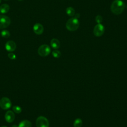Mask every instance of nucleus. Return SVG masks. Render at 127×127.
I'll list each match as a JSON object with an SVG mask.
<instances>
[{"mask_svg": "<svg viewBox=\"0 0 127 127\" xmlns=\"http://www.w3.org/2000/svg\"></svg>", "mask_w": 127, "mask_h": 127, "instance_id": "27", "label": "nucleus"}, {"mask_svg": "<svg viewBox=\"0 0 127 127\" xmlns=\"http://www.w3.org/2000/svg\"><path fill=\"white\" fill-rule=\"evenodd\" d=\"M11 102L7 97H2L0 100V107L3 110H7L11 106Z\"/></svg>", "mask_w": 127, "mask_h": 127, "instance_id": "5", "label": "nucleus"}, {"mask_svg": "<svg viewBox=\"0 0 127 127\" xmlns=\"http://www.w3.org/2000/svg\"><path fill=\"white\" fill-rule=\"evenodd\" d=\"M79 16H80V14H79V13H76L75 15V16H74V18H77V19H78L79 17Z\"/></svg>", "mask_w": 127, "mask_h": 127, "instance_id": "21", "label": "nucleus"}, {"mask_svg": "<svg viewBox=\"0 0 127 127\" xmlns=\"http://www.w3.org/2000/svg\"><path fill=\"white\" fill-rule=\"evenodd\" d=\"M33 31L37 35H40L44 31V27L40 23H36L33 26Z\"/></svg>", "mask_w": 127, "mask_h": 127, "instance_id": "10", "label": "nucleus"}, {"mask_svg": "<svg viewBox=\"0 0 127 127\" xmlns=\"http://www.w3.org/2000/svg\"><path fill=\"white\" fill-rule=\"evenodd\" d=\"M51 52V48L46 44L40 46L38 50V54L41 57H46L48 56Z\"/></svg>", "mask_w": 127, "mask_h": 127, "instance_id": "3", "label": "nucleus"}, {"mask_svg": "<svg viewBox=\"0 0 127 127\" xmlns=\"http://www.w3.org/2000/svg\"><path fill=\"white\" fill-rule=\"evenodd\" d=\"M1 35L2 36V37H3L4 38H8L10 36V33L8 31L4 30L1 31Z\"/></svg>", "mask_w": 127, "mask_h": 127, "instance_id": "17", "label": "nucleus"}, {"mask_svg": "<svg viewBox=\"0 0 127 127\" xmlns=\"http://www.w3.org/2000/svg\"><path fill=\"white\" fill-rule=\"evenodd\" d=\"M5 120L9 123H12L15 119V114L12 111H8L5 114Z\"/></svg>", "mask_w": 127, "mask_h": 127, "instance_id": "9", "label": "nucleus"}, {"mask_svg": "<svg viewBox=\"0 0 127 127\" xmlns=\"http://www.w3.org/2000/svg\"><path fill=\"white\" fill-rule=\"evenodd\" d=\"M0 1H1V0H0Z\"/></svg>", "mask_w": 127, "mask_h": 127, "instance_id": "25", "label": "nucleus"}, {"mask_svg": "<svg viewBox=\"0 0 127 127\" xmlns=\"http://www.w3.org/2000/svg\"><path fill=\"white\" fill-rule=\"evenodd\" d=\"M51 46L55 49H58L60 47V42L56 38H53L51 41Z\"/></svg>", "mask_w": 127, "mask_h": 127, "instance_id": "11", "label": "nucleus"}, {"mask_svg": "<svg viewBox=\"0 0 127 127\" xmlns=\"http://www.w3.org/2000/svg\"><path fill=\"white\" fill-rule=\"evenodd\" d=\"M12 109H13V111L15 113H17V114L20 113L21 112V111H22V109H21V107L18 106H16V105L13 106Z\"/></svg>", "mask_w": 127, "mask_h": 127, "instance_id": "18", "label": "nucleus"}, {"mask_svg": "<svg viewBox=\"0 0 127 127\" xmlns=\"http://www.w3.org/2000/svg\"><path fill=\"white\" fill-rule=\"evenodd\" d=\"M105 31L104 26L101 23H98L95 25L93 29V33L96 37H100L103 35Z\"/></svg>", "mask_w": 127, "mask_h": 127, "instance_id": "6", "label": "nucleus"}, {"mask_svg": "<svg viewBox=\"0 0 127 127\" xmlns=\"http://www.w3.org/2000/svg\"><path fill=\"white\" fill-rule=\"evenodd\" d=\"M11 127H18V126H17L16 125H13Z\"/></svg>", "mask_w": 127, "mask_h": 127, "instance_id": "22", "label": "nucleus"}, {"mask_svg": "<svg viewBox=\"0 0 127 127\" xmlns=\"http://www.w3.org/2000/svg\"></svg>", "mask_w": 127, "mask_h": 127, "instance_id": "26", "label": "nucleus"}, {"mask_svg": "<svg viewBox=\"0 0 127 127\" xmlns=\"http://www.w3.org/2000/svg\"><path fill=\"white\" fill-rule=\"evenodd\" d=\"M19 0V1H21V0Z\"/></svg>", "mask_w": 127, "mask_h": 127, "instance_id": "24", "label": "nucleus"}, {"mask_svg": "<svg viewBox=\"0 0 127 127\" xmlns=\"http://www.w3.org/2000/svg\"><path fill=\"white\" fill-rule=\"evenodd\" d=\"M1 127H6V126H1Z\"/></svg>", "mask_w": 127, "mask_h": 127, "instance_id": "23", "label": "nucleus"}, {"mask_svg": "<svg viewBox=\"0 0 127 127\" xmlns=\"http://www.w3.org/2000/svg\"><path fill=\"white\" fill-rule=\"evenodd\" d=\"M82 125V121L80 118L76 119L73 122L74 127H81Z\"/></svg>", "mask_w": 127, "mask_h": 127, "instance_id": "15", "label": "nucleus"}, {"mask_svg": "<svg viewBox=\"0 0 127 127\" xmlns=\"http://www.w3.org/2000/svg\"><path fill=\"white\" fill-rule=\"evenodd\" d=\"M37 127H49V122L48 120L45 117H38L36 121Z\"/></svg>", "mask_w": 127, "mask_h": 127, "instance_id": "4", "label": "nucleus"}, {"mask_svg": "<svg viewBox=\"0 0 127 127\" xmlns=\"http://www.w3.org/2000/svg\"><path fill=\"white\" fill-rule=\"evenodd\" d=\"M9 10V6L7 4H2L0 6V12L1 13H6Z\"/></svg>", "mask_w": 127, "mask_h": 127, "instance_id": "13", "label": "nucleus"}, {"mask_svg": "<svg viewBox=\"0 0 127 127\" xmlns=\"http://www.w3.org/2000/svg\"><path fill=\"white\" fill-rule=\"evenodd\" d=\"M95 20H96V21L98 23H101V22L102 21L103 18H102V17L100 15H98L96 16V17L95 18Z\"/></svg>", "mask_w": 127, "mask_h": 127, "instance_id": "19", "label": "nucleus"}, {"mask_svg": "<svg viewBox=\"0 0 127 127\" xmlns=\"http://www.w3.org/2000/svg\"><path fill=\"white\" fill-rule=\"evenodd\" d=\"M5 49L8 52L14 51L16 48V45L15 43L13 41H7L5 45Z\"/></svg>", "mask_w": 127, "mask_h": 127, "instance_id": "8", "label": "nucleus"}, {"mask_svg": "<svg viewBox=\"0 0 127 127\" xmlns=\"http://www.w3.org/2000/svg\"><path fill=\"white\" fill-rule=\"evenodd\" d=\"M52 55L55 58H59L61 56V53L60 51L55 50L52 52Z\"/></svg>", "mask_w": 127, "mask_h": 127, "instance_id": "16", "label": "nucleus"}, {"mask_svg": "<svg viewBox=\"0 0 127 127\" xmlns=\"http://www.w3.org/2000/svg\"><path fill=\"white\" fill-rule=\"evenodd\" d=\"M66 13L69 16H72L74 15L75 14V10L72 7H68L66 9Z\"/></svg>", "mask_w": 127, "mask_h": 127, "instance_id": "14", "label": "nucleus"}, {"mask_svg": "<svg viewBox=\"0 0 127 127\" xmlns=\"http://www.w3.org/2000/svg\"><path fill=\"white\" fill-rule=\"evenodd\" d=\"M10 19L7 16L0 15V29H3L8 26L10 23Z\"/></svg>", "mask_w": 127, "mask_h": 127, "instance_id": "7", "label": "nucleus"}, {"mask_svg": "<svg viewBox=\"0 0 127 127\" xmlns=\"http://www.w3.org/2000/svg\"><path fill=\"white\" fill-rule=\"evenodd\" d=\"M79 25V22L78 19L74 17L69 19L66 23V28L70 31L76 30Z\"/></svg>", "mask_w": 127, "mask_h": 127, "instance_id": "2", "label": "nucleus"}, {"mask_svg": "<svg viewBox=\"0 0 127 127\" xmlns=\"http://www.w3.org/2000/svg\"><path fill=\"white\" fill-rule=\"evenodd\" d=\"M32 124L28 120H23L21 121L18 125V127H31Z\"/></svg>", "mask_w": 127, "mask_h": 127, "instance_id": "12", "label": "nucleus"}, {"mask_svg": "<svg viewBox=\"0 0 127 127\" xmlns=\"http://www.w3.org/2000/svg\"><path fill=\"white\" fill-rule=\"evenodd\" d=\"M8 58H9L10 59H11V60H14V59H15L16 58V55H15L14 54L12 53H9V54H8Z\"/></svg>", "mask_w": 127, "mask_h": 127, "instance_id": "20", "label": "nucleus"}, {"mask_svg": "<svg viewBox=\"0 0 127 127\" xmlns=\"http://www.w3.org/2000/svg\"><path fill=\"white\" fill-rule=\"evenodd\" d=\"M125 6V2L122 0H115L111 5V10L114 14L119 15L123 12Z\"/></svg>", "mask_w": 127, "mask_h": 127, "instance_id": "1", "label": "nucleus"}]
</instances>
